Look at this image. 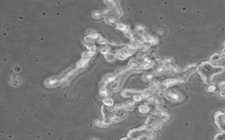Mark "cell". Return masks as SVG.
<instances>
[{"label":"cell","instance_id":"6da1fadb","mask_svg":"<svg viewBox=\"0 0 225 140\" xmlns=\"http://www.w3.org/2000/svg\"><path fill=\"white\" fill-rule=\"evenodd\" d=\"M224 71V67L213 65L211 62H203L197 69L198 74L200 75L203 82L207 84L212 82L216 75L222 74Z\"/></svg>","mask_w":225,"mask_h":140},{"label":"cell","instance_id":"7a4b0ae2","mask_svg":"<svg viewBox=\"0 0 225 140\" xmlns=\"http://www.w3.org/2000/svg\"><path fill=\"white\" fill-rule=\"evenodd\" d=\"M214 119L216 124L218 126V128L225 132V117L224 113L222 111H216L214 115Z\"/></svg>","mask_w":225,"mask_h":140},{"label":"cell","instance_id":"3957f363","mask_svg":"<svg viewBox=\"0 0 225 140\" xmlns=\"http://www.w3.org/2000/svg\"><path fill=\"white\" fill-rule=\"evenodd\" d=\"M165 95L168 97V99H170L172 101H178V100H180V98H181V95L175 91H169L165 94Z\"/></svg>","mask_w":225,"mask_h":140},{"label":"cell","instance_id":"277c9868","mask_svg":"<svg viewBox=\"0 0 225 140\" xmlns=\"http://www.w3.org/2000/svg\"><path fill=\"white\" fill-rule=\"evenodd\" d=\"M222 59H223V58H222L221 54H219V53H215V54H213V55L210 57V62H217V61H221Z\"/></svg>","mask_w":225,"mask_h":140},{"label":"cell","instance_id":"5b68a950","mask_svg":"<svg viewBox=\"0 0 225 140\" xmlns=\"http://www.w3.org/2000/svg\"><path fill=\"white\" fill-rule=\"evenodd\" d=\"M214 140H225V132L223 131L221 133H218L215 136Z\"/></svg>","mask_w":225,"mask_h":140},{"label":"cell","instance_id":"8992f818","mask_svg":"<svg viewBox=\"0 0 225 140\" xmlns=\"http://www.w3.org/2000/svg\"><path fill=\"white\" fill-rule=\"evenodd\" d=\"M105 56H106V61H113L115 59V55L113 54L112 53H107L106 54H105Z\"/></svg>","mask_w":225,"mask_h":140},{"label":"cell","instance_id":"52a82bcc","mask_svg":"<svg viewBox=\"0 0 225 140\" xmlns=\"http://www.w3.org/2000/svg\"><path fill=\"white\" fill-rule=\"evenodd\" d=\"M104 102L106 103V106H112L113 105V100L110 98H106V100L104 101Z\"/></svg>","mask_w":225,"mask_h":140},{"label":"cell","instance_id":"ba28073f","mask_svg":"<svg viewBox=\"0 0 225 140\" xmlns=\"http://www.w3.org/2000/svg\"><path fill=\"white\" fill-rule=\"evenodd\" d=\"M218 88L220 89V90L225 89V82H221L218 83Z\"/></svg>","mask_w":225,"mask_h":140},{"label":"cell","instance_id":"9c48e42d","mask_svg":"<svg viewBox=\"0 0 225 140\" xmlns=\"http://www.w3.org/2000/svg\"><path fill=\"white\" fill-rule=\"evenodd\" d=\"M208 91H209V92H214V91H216V87L215 85H209V86H208Z\"/></svg>","mask_w":225,"mask_h":140},{"label":"cell","instance_id":"30bf717a","mask_svg":"<svg viewBox=\"0 0 225 140\" xmlns=\"http://www.w3.org/2000/svg\"><path fill=\"white\" fill-rule=\"evenodd\" d=\"M148 110H149V108H148L146 105H143V106H142V107L140 108V110H141L142 112H146Z\"/></svg>","mask_w":225,"mask_h":140},{"label":"cell","instance_id":"8fae6325","mask_svg":"<svg viewBox=\"0 0 225 140\" xmlns=\"http://www.w3.org/2000/svg\"><path fill=\"white\" fill-rule=\"evenodd\" d=\"M219 95H220V96H222V97H225V89L220 90V92H219Z\"/></svg>","mask_w":225,"mask_h":140},{"label":"cell","instance_id":"7c38bea8","mask_svg":"<svg viewBox=\"0 0 225 140\" xmlns=\"http://www.w3.org/2000/svg\"><path fill=\"white\" fill-rule=\"evenodd\" d=\"M221 56H222V58L223 59H225V47L224 49V51L222 52V53H221Z\"/></svg>","mask_w":225,"mask_h":140},{"label":"cell","instance_id":"4fadbf2b","mask_svg":"<svg viewBox=\"0 0 225 140\" xmlns=\"http://www.w3.org/2000/svg\"><path fill=\"white\" fill-rule=\"evenodd\" d=\"M122 140H127V139H122Z\"/></svg>","mask_w":225,"mask_h":140},{"label":"cell","instance_id":"5bb4252c","mask_svg":"<svg viewBox=\"0 0 225 140\" xmlns=\"http://www.w3.org/2000/svg\"><path fill=\"white\" fill-rule=\"evenodd\" d=\"M224 117H225V111H224Z\"/></svg>","mask_w":225,"mask_h":140},{"label":"cell","instance_id":"9a60e30c","mask_svg":"<svg viewBox=\"0 0 225 140\" xmlns=\"http://www.w3.org/2000/svg\"><path fill=\"white\" fill-rule=\"evenodd\" d=\"M224 44H225V43H224Z\"/></svg>","mask_w":225,"mask_h":140}]
</instances>
